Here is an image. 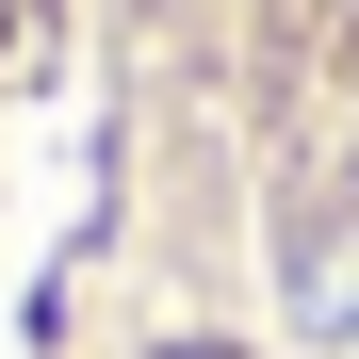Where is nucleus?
<instances>
[{"mask_svg": "<svg viewBox=\"0 0 359 359\" xmlns=\"http://www.w3.org/2000/svg\"><path fill=\"white\" fill-rule=\"evenodd\" d=\"M278 294H294V327L327 359H359V196H311L278 229Z\"/></svg>", "mask_w": 359, "mask_h": 359, "instance_id": "obj_1", "label": "nucleus"}]
</instances>
